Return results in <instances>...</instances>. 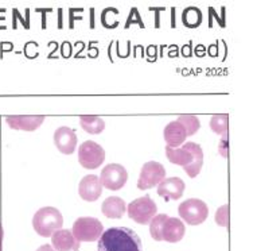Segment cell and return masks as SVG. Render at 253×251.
I'll use <instances>...</instances> for the list:
<instances>
[{"mask_svg": "<svg viewBox=\"0 0 253 251\" xmlns=\"http://www.w3.org/2000/svg\"><path fill=\"white\" fill-rule=\"evenodd\" d=\"M215 222L218 223L219 226L228 227L229 224V205L225 204L222 207L218 208V211L215 213Z\"/></svg>", "mask_w": 253, "mask_h": 251, "instance_id": "obj_22", "label": "cell"}, {"mask_svg": "<svg viewBox=\"0 0 253 251\" xmlns=\"http://www.w3.org/2000/svg\"><path fill=\"white\" fill-rule=\"evenodd\" d=\"M98 251H143L141 239L126 227H111L98 239Z\"/></svg>", "mask_w": 253, "mask_h": 251, "instance_id": "obj_1", "label": "cell"}, {"mask_svg": "<svg viewBox=\"0 0 253 251\" xmlns=\"http://www.w3.org/2000/svg\"><path fill=\"white\" fill-rule=\"evenodd\" d=\"M104 232L102 223L96 217H80L72 227V234L77 242L98 241Z\"/></svg>", "mask_w": 253, "mask_h": 251, "instance_id": "obj_5", "label": "cell"}, {"mask_svg": "<svg viewBox=\"0 0 253 251\" xmlns=\"http://www.w3.org/2000/svg\"><path fill=\"white\" fill-rule=\"evenodd\" d=\"M78 193H80V197L85 201H96L102 193L100 178L94 174L85 176L78 185Z\"/></svg>", "mask_w": 253, "mask_h": 251, "instance_id": "obj_12", "label": "cell"}, {"mask_svg": "<svg viewBox=\"0 0 253 251\" xmlns=\"http://www.w3.org/2000/svg\"><path fill=\"white\" fill-rule=\"evenodd\" d=\"M3 237H4V231H3V227L0 226V251H1V245H3Z\"/></svg>", "mask_w": 253, "mask_h": 251, "instance_id": "obj_24", "label": "cell"}, {"mask_svg": "<svg viewBox=\"0 0 253 251\" xmlns=\"http://www.w3.org/2000/svg\"><path fill=\"white\" fill-rule=\"evenodd\" d=\"M228 122H229V116L226 113H221V115H214L211 120H210V128L211 131L218 135H224L226 137L228 134Z\"/></svg>", "mask_w": 253, "mask_h": 251, "instance_id": "obj_20", "label": "cell"}, {"mask_svg": "<svg viewBox=\"0 0 253 251\" xmlns=\"http://www.w3.org/2000/svg\"><path fill=\"white\" fill-rule=\"evenodd\" d=\"M178 213L182 220H185L190 226H198L208 219L209 208L206 202L200 199H189L178 207Z\"/></svg>", "mask_w": 253, "mask_h": 251, "instance_id": "obj_7", "label": "cell"}, {"mask_svg": "<svg viewBox=\"0 0 253 251\" xmlns=\"http://www.w3.org/2000/svg\"><path fill=\"white\" fill-rule=\"evenodd\" d=\"M165 141L169 148L176 149L180 145H183L187 138V131L183 127V124L178 122V120H172L167 124L165 128Z\"/></svg>", "mask_w": 253, "mask_h": 251, "instance_id": "obj_15", "label": "cell"}, {"mask_svg": "<svg viewBox=\"0 0 253 251\" xmlns=\"http://www.w3.org/2000/svg\"><path fill=\"white\" fill-rule=\"evenodd\" d=\"M105 159V150L93 141L84 142L78 149V162L85 169H97Z\"/></svg>", "mask_w": 253, "mask_h": 251, "instance_id": "obj_8", "label": "cell"}, {"mask_svg": "<svg viewBox=\"0 0 253 251\" xmlns=\"http://www.w3.org/2000/svg\"><path fill=\"white\" fill-rule=\"evenodd\" d=\"M166 157L171 163L183 167L190 178L197 177L204 165L202 148L194 142H187L182 148L176 149L166 146Z\"/></svg>", "mask_w": 253, "mask_h": 251, "instance_id": "obj_2", "label": "cell"}, {"mask_svg": "<svg viewBox=\"0 0 253 251\" xmlns=\"http://www.w3.org/2000/svg\"><path fill=\"white\" fill-rule=\"evenodd\" d=\"M44 116H7L5 122L14 130H23V131H35L43 123Z\"/></svg>", "mask_w": 253, "mask_h": 251, "instance_id": "obj_16", "label": "cell"}, {"mask_svg": "<svg viewBox=\"0 0 253 251\" xmlns=\"http://www.w3.org/2000/svg\"><path fill=\"white\" fill-rule=\"evenodd\" d=\"M126 201L120 197L111 196L104 200L101 205L102 213L109 219H122L126 213Z\"/></svg>", "mask_w": 253, "mask_h": 251, "instance_id": "obj_17", "label": "cell"}, {"mask_svg": "<svg viewBox=\"0 0 253 251\" xmlns=\"http://www.w3.org/2000/svg\"><path fill=\"white\" fill-rule=\"evenodd\" d=\"M54 143L62 154H73L77 146V135L69 127H59L54 133Z\"/></svg>", "mask_w": 253, "mask_h": 251, "instance_id": "obj_13", "label": "cell"}, {"mask_svg": "<svg viewBox=\"0 0 253 251\" xmlns=\"http://www.w3.org/2000/svg\"><path fill=\"white\" fill-rule=\"evenodd\" d=\"M176 120L183 124V127H185L186 131H187V137L194 135V134L201 128L200 119L197 118V116H194V115H179Z\"/></svg>", "mask_w": 253, "mask_h": 251, "instance_id": "obj_21", "label": "cell"}, {"mask_svg": "<svg viewBox=\"0 0 253 251\" xmlns=\"http://www.w3.org/2000/svg\"><path fill=\"white\" fill-rule=\"evenodd\" d=\"M185 224L178 217H170L166 213L155 215L150 222V234L154 241L176 243L185 237Z\"/></svg>", "mask_w": 253, "mask_h": 251, "instance_id": "obj_3", "label": "cell"}, {"mask_svg": "<svg viewBox=\"0 0 253 251\" xmlns=\"http://www.w3.org/2000/svg\"><path fill=\"white\" fill-rule=\"evenodd\" d=\"M100 182L101 187L107 188L109 191H119L126 185L128 180V173L126 167L119 165V163H109L102 169L100 174Z\"/></svg>", "mask_w": 253, "mask_h": 251, "instance_id": "obj_9", "label": "cell"}, {"mask_svg": "<svg viewBox=\"0 0 253 251\" xmlns=\"http://www.w3.org/2000/svg\"><path fill=\"white\" fill-rule=\"evenodd\" d=\"M80 124L89 134H100L105 128L104 120L101 118H98V116H92V115H84V116H81L80 118Z\"/></svg>", "mask_w": 253, "mask_h": 251, "instance_id": "obj_18", "label": "cell"}, {"mask_svg": "<svg viewBox=\"0 0 253 251\" xmlns=\"http://www.w3.org/2000/svg\"><path fill=\"white\" fill-rule=\"evenodd\" d=\"M37 251H55L53 247L50 246V245H43V246H41Z\"/></svg>", "mask_w": 253, "mask_h": 251, "instance_id": "obj_23", "label": "cell"}, {"mask_svg": "<svg viewBox=\"0 0 253 251\" xmlns=\"http://www.w3.org/2000/svg\"><path fill=\"white\" fill-rule=\"evenodd\" d=\"M166 177V170L163 165L155 161H150L143 165L140 177L137 180V188L141 191H147L159 185Z\"/></svg>", "mask_w": 253, "mask_h": 251, "instance_id": "obj_10", "label": "cell"}, {"mask_svg": "<svg viewBox=\"0 0 253 251\" xmlns=\"http://www.w3.org/2000/svg\"><path fill=\"white\" fill-rule=\"evenodd\" d=\"M183 192H185V182L179 177L165 178L158 185V195L163 197L166 201L179 200Z\"/></svg>", "mask_w": 253, "mask_h": 251, "instance_id": "obj_11", "label": "cell"}, {"mask_svg": "<svg viewBox=\"0 0 253 251\" xmlns=\"http://www.w3.org/2000/svg\"><path fill=\"white\" fill-rule=\"evenodd\" d=\"M126 212L128 216L139 224H150L152 217L158 213V207L151 197L146 195L129 202L126 207Z\"/></svg>", "mask_w": 253, "mask_h": 251, "instance_id": "obj_6", "label": "cell"}, {"mask_svg": "<svg viewBox=\"0 0 253 251\" xmlns=\"http://www.w3.org/2000/svg\"><path fill=\"white\" fill-rule=\"evenodd\" d=\"M182 22L186 27L190 29H195L201 25L202 22V14L197 7H187L183 12H182Z\"/></svg>", "mask_w": 253, "mask_h": 251, "instance_id": "obj_19", "label": "cell"}, {"mask_svg": "<svg viewBox=\"0 0 253 251\" xmlns=\"http://www.w3.org/2000/svg\"><path fill=\"white\" fill-rule=\"evenodd\" d=\"M51 247L55 251H78L80 242L76 241L70 230H58L51 235Z\"/></svg>", "mask_w": 253, "mask_h": 251, "instance_id": "obj_14", "label": "cell"}, {"mask_svg": "<svg viewBox=\"0 0 253 251\" xmlns=\"http://www.w3.org/2000/svg\"><path fill=\"white\" fill-rule=\"evenodd\" d=\"M62 224V213L54 207L41 208L33 217V227L39 237H51L54 232L61 230Z\"/></svg>", "mask_w": 253, "mask_h": 251, "instance_id": "obj_4", "label": "cell"}]
</instances>
